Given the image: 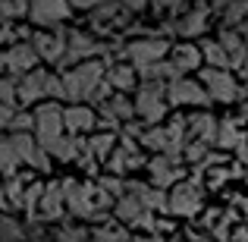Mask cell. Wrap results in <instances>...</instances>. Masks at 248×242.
Wrapping results in <instances>:
<instances>
[{
    "instance_id": "obj_1",
    "label": "cell",
    "mask_w": 248,
    "mask_h": 242,
    "mask_svg": "<svg viewBox=\"0 0 248 242\" xmlns=\"http://www.w3.org/2000/svg\"><path fill=\"white\" fill-rule=\"evenodd\" d=\"M101 79H104V60H85L79 66L66 69V73L60 76L63 101H69V104L91 101V95H94V88H97Z\"/></svg>"
},
{
    "instance_id": "obj_2",
    "label": "cell",
    "mask_w": 248,
    "mask_h": 242,
    "mask_svg": "<svg viewBox=\"0 0 248 242\" xmlns=\"http://www.w3.org/2000/svg\"><path fill=\"white\" fill-rule=\"evenodd\" d=\"M60 195H63V201L73 208L76 217H82V220H97L113 205L97 186H82V182H73V179L60 182Z\"/></svg>"
},
{
    "instance_id": "obj_3",
    "label": "cell",
    "mask_w": 248,
    "mask_h": 242,
    "mask_svg": "<svg viewBox=\"0 0 248 242\" xmlns=\"http://www.w3.org/2000/svg\"><path fill=\"white\" fill-rule=\"evenodd\" d=\"M141 145L160 151V158H170L182 163V148H186V116H173L167 126H151L141 135Z\"/></svg>"
},
{
    "instance_id": "obj_4",
    "label": "cell",
    "mask_w": 248,
    "mask_h": 242,
    "mask_svg": "<svg viewBox=\"0 0 248 242\" xmlns=\"http://www.w3.org/2000/svg\"><path fill=\"white\" fill-rule=\"evenodd\" d=\"M113 48H116V44H104V41H97V38L85 35V32H66V50H63V57H60L57 66L66 73V69L79 66V63H85V60L107 57Z\"/></svg>"
},
{
    "instance_id": "obj_5",
    "label": "cell",
    "mask_w": 248,
    "mask_h": 242,
    "mask_svg": "<svg viewBox=\"0 0 248 242\" xmlns=\"http://www.w3.org/2000/svg\"><path fill=\"white\" fill-rule=\"evenodd\" d=\"M41 97H63V85H60V76L47 73V69H31L25 73L22 79L16 82V101L19 104H35Z\"/></svg>"
},
{
    "instance_id": "obj_6",
    "label": "cell",
    "mask_w": 248,
    "mask_h": 242,
    "mask_svg": "<svg viewBox=\"0 0 248 242\" xmlns=\"http://www.w3.org/2000/svg\"><path fill=\"white\" fill-rule=\"evenodd\" d=\"M167 85L164 82H141L139 95L132 101L135 116H141V126H157L160 120L167 116Z\"/></svg>"
},
{
    "instance_id": "obj_7",
    "label": "cell",
    "mask_w": 248,
    "mask_h": 242,
    "mask_svg": "<svg viewBox=\"0 0 248 242\" xmlns=\"http://www.w3.org/2000/svg\"><path fill=\"white\" fill-rule=\"evenodd\" d=\"M201 88H204L207 101H217V104H232L245 95V88L236 82V76L230 69H201Z\"/></svg>"
},
{
    "instance_id": "obj_8",
    "label": "cell",
    "mask_w": 248,
    "mask_h": 242,
    "mask_svg": "<svg viewBox=\"0 0 248 242\" xmlns=\"http://www.w3.org/2000/svg\"><path fill=\"white\" fill-rule=\"evenodd\" d=\"M31 123H35V145L38 148H47L54 139L63 135V107L60 104H41V107L31 113Z\"/></svg>"
},
{
    "instance_id": "obj_9",
    "label": "cell",
    "mask_w": 248,
    "mask_h": 242,
    "mask_svg": "<svg viewBox=\"0 0 248 242\" xmlns=\"http://www.w3.org/2000/svg\"><path fill=\"white\" fill-rule=\"evenodd\" d=\"M25 6H29L25 16L35 25H41V29H57V25H63L73 16L66 0H25Z\"/></svg>"
},
{
    "instance_id": "obj_10",
    "label": "cell",
    "mask_w": 248,
    "mask_h": 242,
    "mask_svg": "<svg viewBox=\"0 0 248 242\" xmlns=\"http://www.w3.org/2000/svg\"><path fill=\"white\" fill-rule=\"evenodd\" d=\"M113 208H116V220L120 224H129V226H139V230H148V236H157L160 230H164V224H157L154 220V214L151 211H145V208L139 205V201L132 198V195H123L120 201H113Z\"/></svg>"
},
{
    "instance_id": "obj_11",
    "label": "cell",
    "mask_w": 248,
    "mask_h": 242,
    "mask_svg": "<svg viewBox=\"0 0 248 242\" xmlns=\"http://www.w3.org/2000/svg\"><path fill=\"white\" fill-rule=\"evenodd\" d=\"M123 54L129 57V66L139 73V69H145V66H151V63H160L164 57L170 54V41L167 38H139V41H132Z\"/></svg>"
},
{
    "instance_id": "obj_12",
    "label": "cell",
    "mask_w": 248,
    "mask_h": 242,
    "mask_svg": "<svg viewBox=\"0 0 248 242\" xmlns=\"http://www.w3.org/2000/svg\"><path fill=\"white\" fill-rule=\"evenodd\" d=\"M167 211L182 214V217H192L201 211V182H176V189L167 195Z\"/></svg>"
},
{
    "instance_id": "obj_13",
    "label": "cell",
    "mask_w": 248,
    "mask_h": 242,
    "mask_svg": "<svg viewBox=\"0 0 248 242\" xmlns=\"http://www.w3.org/2000/svg\"><path fill=\"white\" fill-rule=\"evenodd\" d=\"M167 107L173 104V107H207V95H204V88H201L198 82H192V79H176V82H170L167 85Z\"/></svg>"
},
{
    "instance_id": "obj_14",
    "label": "cell",
    "mask_w": 248,
    "mask_h": 242,
    "mask_svg": "<svg viewBox=\"0 0 248 242\" xmlns=\"http://www.w3.org/2000/svg\"><path fill=\"white\" fill-rule=\"evenodd\" d=\"M29 48L35 50V57H38V60H47V63H60L63 50H66V32H63V29L38 32V35H31Z\"/></svg>"
},
{
    "instance_id": "obj_15",
    "label": "cell",
    "mask_w": 248,
    "mask_h": 242,
    "mask_svg": "<svg viewBox=\"0 0 248 242\" xmlns=\"http://www.w3.org/2000/svg\"><path fill=\"white\" fill-rule=\"evenodd\" d=\"M6 142H10V148H13V154H16L19 163H31L35 170H47L50 161H47V154L35 145V135H29V132H13V135H6Z\"/></svg>"
},
{
    "instance_id": "obj_16",
    "label": "cell",
    "mask_w": 248,
    "mask_h": 242,
    "mask_svg": "<svg viewBox=\"0 0 248 242\" xmlns=\"http://www.w3.org/2000/svg\"><path fill=\"white\" fill-rule=\"evenodd\" d=\"M0 54H3V73L13 76V79H22L25 73L38 69V57H35V50H31L25 41L13 44L10 50H0Z\"/></svg>"
},
{
    "instance_id": "obj_17",
    "label": "cell",
    "mask_w": 248,
    "mask_h": 242,
    "mask_svg": "<svg viewBox=\"0 0 248 242\" xmlns=\"http://www.w3.org/2000/svg\"><path fill=\"white\" fill-rule=\"evenodd\" d=\"M97 110H101V123L104 126H123V123H129L135 116L132 101H129L126 95H110L104 104H97Z\"/></svg>"
},
{
    "instance_id": "obj_18",
    "label": "cell",
    "mask_w": 248,
    "mask_h": 242,
    "mask_svg": "<svg viewBox=\"0 0 248 242\" xmlns=\"http://www.w3.org/2000/svg\"><path fill=\"white\" fill-rule=\"evenodd\" d=\"M186 135H192V142H201L204 148H211L217 142V116L201 110V113H192L186 120Z\"/></svg>"
},
{
    "instance_id": "obj_19",
    "label": "cell",
    "mask_w": 248,
    "mask_h": 242,
    "mask_svg": "<svg viewBox=\"0 0 248 242\" xmlns=\"http://www.w3.org/2000/svg\"><path fill=\"white\" fill-rule=\"evenodd\" d=\"M242 29L245 25H236V29H220V38L217 44L223 48L226 60H230L232 69H242L245 66V38H242Z\"/></svg>"
},
{
    "instance_id": "obj_20",
    "label": "cell",
    "mask_w": 248,
    "mask_h": 242,
    "mask_svg": "<svg viewBox=\"0 0 248 242\" xmlns=\"http://www.w3.org/2000/svg\"><path fill=\"white\" fill-rule=\"evenodd\" d=\"M104 82H107L116 95H126V91H132L135 85H139V76H135V69L129 66V63H123V60L120 63L104 60Z\"/></svg>"
},
{
    "instance_id": "obj_21",
    "label": "cell",
    "mask_w": 248,
    "mask_h": 242,
    "mask_svg": "<svg viewBox=\"0 0 248 242\" xmlns=\"http://www.w3.org/2000/svg\"><path fill=\"white\" fill-rule=\"evenodd\" d=\"M148 173H151V186L164 192L167 186L182 182V163H176L170 158H154L151 163H148Z\"/></svg>"
},
{
    "instance_id": "obj_22",
    "label": "cell",
    "mask_w": 248,
    "mask_h": 242,
    "mask_svg": "<svg viewBox=\"0 0 248 242\" xmlns=\"http://www.w3.org/2000/svg\"><path fill=\"white\" fill-rule=\"evenodd\" d=\"M126 195H132L145 211H167V195L160 189L148 186V182H126Z\"/></svg>"
},
{
    "instance_id": "obj_23",
    "label": "cell",
    "mask_w": 248,
    "mask_h": 242,
    "mask_svg": "<svg viewBox=\"0 0 248 242\" xmlns=\"http://www.w3.org/2000/svg\"><path fill=\"white\" fill-rule=\"evenodd\" d=\"M97 126V116L91 107H85V104H69V107H63V129H69V132H88V129Z\"/></svg>"
},
{
    "instance_id": "obj_24",
    "label": "cell",
    "mask_w": 248,
    "mask_h": 242,
    "mask_svg": "<svg viewBox=\"0 0 248 242\" xmlns=\"http://www.w3.org/2000/svg\"><path fill=\"white\" fill-rule=\"evenodd\" d=\"M211 6H204V3H198L195 10H188L186 16L179 19V22L173 25L176 32H179L182 38H195V35H204V29H207V19H211Z\"/></svg>"
},
{
    "instance_id": "obj_25",
    "label": "cell",
    "mask_w": 248,
    "mask_h": 242,
    "mask_svg": "<svg viewBox=\"0 0 248 242\" xmlns=\"http://www.w3.org/2000/svg\"><path fill=\"white\" fill-rule=\"evenodd\" d=\"M141 163H145V158H141L139 148L132 145V139H123V145L110 154V173H113V176H123L126 170L141 167Z\"/></svg>"
},
{
    "instance_id": "obj_26",
    "label": "cell",
    "mask_w": 248,
    "mask_h": 242,
    "mask_svg": "<svg viewBox=\"0 0 248 242\" xmlns=\"http://www.w3.org/2000/svg\"><path fill=\"white\" fill-rule=\"evenodd\" d=\"M126 16H129V10L123 3L107 0V3L94 6V13H91V25H94L97 32H104V29H107V22L110 25H123V22H126Z\"/></svg>"
},
{
    "instance_id": "obj_27",
    "label": "cell",
    "mask_w": 248,
    "mask_h": 242,
    "mask_svg": "<svg viewBox=\"0 0 248 242\" xmlns=\"http://www.w3.org/2000/svg\"><path fill=\"white\" fill-rule=\"evenodd\" d=\"M63 217V195L60 186L50 182L47 189H41V208H38L35 220H60Z\"/></svg>"
},
{
    "instance_id": "obj_28",
    "label": "cell",
    "mask_w": 248,
    "mask_h": 242,
    "mask_svg": "<svg viewBox=\"0 0 248 242\" xmlns=\"http://www.w3.org/2000/svg\"><path fill=\"white\" fill-rule=\"evenodd\" d=\"M170 54H173V69L176 73H192V69H198L201 66V54H198V44H176V48H170Z\"/></svg>"
},
{
    "instance_id": "obj_29",
    "label": "cell",
    "mask_w": 248,
    "mask_h": 242,
    "mask_svg": "<svg viewBox=\"0 0 248 242\" xmlns=\"http://www.w3.org/2000/svg\"><path fill=\"white\" fill-rule=\"evenodd\" d=\"M82 139H76V135H60V139H54L47 148H41L47 158H57V161H79V151H82Z\"/></svg>"
},
{
    "instance_id": "obj_30",
    "label": "cell",
    "mask_w": 248,
    "mask_h": 242,
    "mask_svg": "<svg viewBox=\"0 0 248 242\" xmlns=\"http://www.w3.org/2000/svg\"><path fill=\"white\" fill-rule=\"evenodd\" d=\"M245 142V135H242V129L236 126V120H230V116H223V120H217V142L214 145L217 148H239Z\"/></svg>"
},
{
    "instance_id": "obj_31",
    "label": "cell",
    "mask_w": 248,
    "mask_h": 242,
    "mask_svg": "<svg viewBox=\"0 0 248 242\" xmlns=\"http://www.w3.org/2000/svg\"><path fill=\"white\" fill-rule=\"evenodd\" d=\"M198 54H201V63H207V69H230V60H226L223 48L214 38H204L198 44Z\"/></svg>"
},
{
    "instance_id": "obj_32",
    "label": "cell",
    "mask_w": 248,
    "mask_h": 242,
    "mask_svg": "<svg viewBox=\"0 0 248 242\" xmlns=\"http://www.w3.org/2000/svg\"><path fill=\"white\" fill-rule=\"evenodd\" d=\"M217 10L223 13V25H220V29H236V25L245 22L248 3H245V0H220Z\"/></svg>"
},
{
    "instance_id": "obj_33",
    "label": "cell",
    "mask_w": 248,
    "mask_h": 242,
    "mask_svg": "<svg viewBox=\"0 0 248 242\" xmlns=\"http://www.w3.org/2000/svg\"><path fill=\"white\" fill-rule=\"evenodd\" d=\"M91 242H129V233L123 224H104L94 230V236H88Z\"/></svg>"
},
{
    "instance_id": "obj_34",
    "label": "cell",
    "mask_w": 248,
    "mask_h": 242,
    "mask_svg": "<svg viewBox=\"0 0 248 242\" xmlns=\"http://www.w3.org/2000/svg\"><path fill=\"white\" fill-rule=\"evenodd\" d=\"M94 186L101 189V192L107 195L110 201H120L123 195H126V182H123L120 176H104V179H101V182H94Z\"/></svg>"
},
{
    "instance_id": "obj_35",
    "label": "cell",
    "mask_w": 248,
    "mask_h": 242,
    "mask_svg": "<svg viewBox=\"0 0 248 242\" xmlns=\"http://www.w3.org/2000/svg\"><path fill=\"white\" fill-rule=\"evenodd\" d=\"M88 154H85V161H91L97 154V158H104V154L110 151V148H113V132H101V135H94V139L88 142Z\"/></svg>"
},
{
    "instance_id": "obj_36",
    "label": "cell",
    "mask_w": 248,
    "mask_h": 242,
    "mask_svg": "<svg viewBox=\"0 0 248 242\" xmlns=\"http://www.w3.org/2000/svg\"><path fill=\"white\" fill-rule=\"evenodd\" d=\"M16 167H19V161H16V154H13L10 142L0 139V173H3V176H13V173H16Z\"/></svg>"
},
{
    "instance_id": "obj_37",
    "label": "cell",
    "mask_w": 248,
    "mask_h": 242,
    "mask_svg": "<svg viewBox=\"0 0 248 242\" xmlns=\"http://www.w3.org/2000/svg\"><path fill=\"white\" fill-rule=\"evenodd\" d=\"M22 239H25V233H22V226H19L16 220L0 217V242H22Z\"/></svg>"
},
{
    "instance_id": "obj_38",
    "label": "cell",
    "mask_w": 248,
    "mask_h": 242,
    "mask_svg": "<svg viewBox=\"0 0 248 242\" xmlns=\"http://www.w3.org/2000/svg\"><path fill=\"white\" fill-rule=\"evenodd\" d=\"M16 82L19 79H13V76H0V104L3 107H16Z\"/></svg>"
},
{
    "instance_id": "obj_39",
    "label": "cell",
    "mask_w": 248,
    "mask_h": 242,
    "mask_svg": "<svg viewBox=\"0 0 248 242\" xmlns=\"http://www.w3.org/2000/svg\"><path fill=\"white\" fill-rule=\"evenodd\" d=\"M3 195H6V205H10V208H19V205L25 201V189H22V182H19V179L3 182Z\"/></svg>"
},
{
    "instance_id": "obj_40",
    "label": "cell",
    "mask_w": 248,
    "mask_h": 242,
    "mask_svg": "<svg viewBox=\"0 0 248 242\" xmlns=\"http://www.w3.org/2000/svg\"><path fill=\"white\" fill-rule=\"evenodd\" d=\"M54 239L57 242H85L88 239V230L85 226H63V230L54 233Z\"/></svg>"
},
{
    "instance_id": "obj_41",
    "label": "cell",
    "mask_w": 248,
    "mask_h": 242,
    "mask_svg": "<svg viewBox=\"0 0 248 242\" xmlns=\"http://www.w3.org/2000/svg\"><path fill=\"white\" fill-rule=\"evenodd\" d=\"M31 113H25V110H13V116H10V126L6 129H13V132H31Z\"/></svg>"
},
{
    "instance_id": "obj_42",
    "label": "cell",
    "mask_w": 248,
    "mask_h": 242,
    "mask_svg": "<svg viewBox=\"0 0 248 242\" xmlns=\"http://www.w3.org/2000/svg\"><path fill=\"white\" fill-rule=\"evenodd\" d=\"M148 3H151L157 13H173V16L186 10V0H148Z\"/></svg>"
},
{
    "instance_id": "obj_43",
    "label": "cell",
    "mask_w": 248,
    "mask_h": 242,
    "mask_svg": "<svg viewBox=\"0 0 248 242\" xmlns=\"http://www.w3.org/2000/svg\"><path fill=\"white\" fill-rule=\"evenodd\" d=\"M69 3V10H94V6H101V3H107V0H66Z\"/></svg>"
},
{
    "instance_id": "obj_44",
    "label": "cell",
    "mask_w": 248,
    "mask_h": 242,
    "mask_svg": "<svg viewBox=\"0 0 248 242\" xmlns=\"http://www.w3.org/2000/svg\"><path fill=\"white\" fill-rule=\"evenodd\" d=\"M116 3H123L129 13H139V10H145V6H148V0H116Z\"/></svg>"
},
{
    "instance_id": "obj_45",
    "label": "cell",
    "mask_w": 248,
    "mask_h": 242,
    "mask_svg": "<svg viewBox=\"0 0 248 242\" xmlns=\"http://www.w3.org/2000/svg\"><path fill=\"white\" fill-rule=\"evenodd\" d=\"M10 116H13V110L0 104V129H6V126H10Z\"/></svg>"
},
{
    "instance_id": "obj_46",
    "label": "cell",
    "mask_w": 248,
    "mask_h": 242,
    "mask_svg": "<svg viewBox=\"0 0 248 242\" xmlns=\"http://www.w3.org/2000/svg\"><path fill=\"white\" fill-rule=\"evenodd\" d=\"M0 211H10V205H6V195H3V186H0Z\"/></svg>"
},
{
    "instance_id": "obj_47",
    "label": "cell",
    "mask_w": 248,
    "mask_h": 242,
    "mask_svg": "<svg viewBox=\"0 0 248 242\" xmlns=\"http://www.w3.org/2000/svg\"><path fill=\"white\" fill-rule=\"evenodd\" d=\"M85 242H91V239H85Z\"/></svg>"
}]
</instances>
